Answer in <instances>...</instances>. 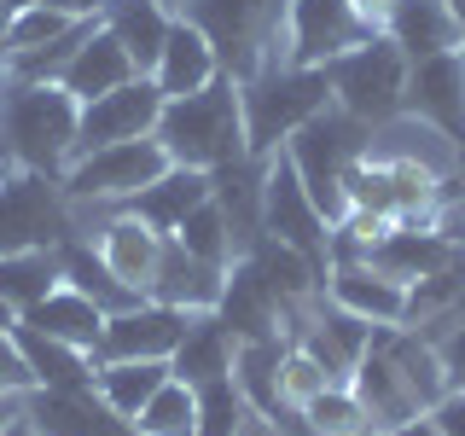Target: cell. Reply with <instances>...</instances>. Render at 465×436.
<instances>
[{"instance_id":"obj_30","label":"cell","mask_w":465,"mask_h":436,"mask_svg":"<svg viewBox=\"0 0 465 436\" xmlns=\"http://www.w3.org/2000/svg\"><path fill=\"white\" fill-rule=\"evenodd\" d=\"M58 262H64V285H76L82 297H94L105 314H116V309H134L140 302V291H128L116 273L99 262V251L82 239V233H70L64 244H58Z\"/></svg>"},{"instance_id":"obj_2","label":"cell","mask_w":465,"mask_h":436,"mask_svg":"<svg viewBox=\"0 0 465 436\" xmlns=\"http://www.w3.org/2000/svg\"><path fill=\"white\" fill-rule=\"evenodd\" d=\"M157 140H163L169 164L186 169H227L239 157H251V140H244V99L232 76H215L198 94L163 99V116H157Z\"/></svg>"},{"instance_id":"obj_21","label":"cell","mask_w":465,"mask_h":436,"mask_svg":"<svg viewBox=\"0 0 465 436\" xmlns=\"http://www.w3.org/2000/svg\"><path fill=\"white\" fill-rule=\"evenodd\" d=\"M349 384H355V396H361V407H367V419H372L378 436H390V431L413 425V419H425V407H419V396L407 390V378L390 367L378 349L361 355V367L349 372Z\"/></svg>"},{"instance_id":"obj_9","label":"cell","mask_w":465,"mask_h":436,"mask_svg":"<svg viewBox=\"0 0 465 436\" xmlns=\"http://www.w3.org/2000/svg\"><path fill=\"white\" fill-rule=\"evenodd\" d=\"M76 233V210H70L64 186L53 174L12 169L0 181V256L18 251H58Z\"/></svg>"},{"instance_id":"obj_17","label":"cell","mask_w":465,"mask_h":436,"mask_svg":"<svg viewBox=\"0 0 465 436\" xmlns=\"http://www.w3.org/2000/svg\"><path fill=\"white\" fill-rule=\"evenodd\" d=\"M378 35L396 41L407 64L465 47V24H460V12L448 6V0H401V6L384 18V29H378Z\"/></svg>"},{"instance_id":"obj_26","label":"cell","mask_w":465,"mask_h":436,"mask_svg":"<svg viewBox=\"0 0 465 436\" xmlns=\"http://www.w3.org/2000/svg\"><path fill=\"white\" fill-rule=\"evenodd\" d=\"M232 349H239V338L222 326V314H198L193 332L181 338V349L169 355V372L193 390L215 384V378H232Z\"/></svg>"},{"instance_id":"obj_3","label":"cell","mask_w":465,"mask_h":436,"mask_svg":"<svg viewBox=\"0 0 465 436\" xmlns=\"http://www.w3.org/2000/svg\"><path fill=\"white\" fill-rule=\"evenodd\" d=\"M174 18L210 35L222 76L251 82L256 70L285 64V0H181Z\"/></svg>"},{"instance_id":"obj_23","label":"cell","mask_w":465,"mask_h":436,"mask_svg":"<svg viewBox=\"0 0 465 436\" xmlns=\"http://www.w3.org/2000/svg\"><path fill=\"white\" fill-rule=\"evenodd\" d=\"M215 198V174L210 169H186V164H169L163 174H157L145 193L128 203V210L140 215V222H152L157 233H174L186 222V215L198 210V203H210Z\"/></svg>"},{"instance_id":"obj_22","label":"cell","mask_w":465,"mask_h":436,"mask_svg":"<svg viewBox=\"0 0 465 436\" xmlns=\"http://www.w3.org/2000/svg\"><path fill=\"white\" fill-rule=\"evenodd\" d=\"M105 419H116V413L99 401L94 384H82V390H29L24 396L29 436H94Z\"/></svg>"},{"instance_id":"obj_19","label":"cell","mask_w":465,"mask_h":436,"mask_svg":"<svg viewBox=\"0 0 465 436\" xmlns=\"http://www.w3.org/2000/svg\"><path fill=\"white\" fill-rule=\"evenodd\" d=\"M222 285H227V268H210V262L186 256L174 239H163V262L152 273V302H169V309H186V314H215L222 302Z\"/></svg>"},{"instance_id":"obj_35","label":"cell","mask_w":465,"mask_h":436,"mask_svg":"<svg viewBox=\"0 0 465 436\" xmlns=\"http://www.w3.org/2000/svg\"><path fill=\"white\" fill-rule=\"evenodd\" d=\"M251 407H244L239 384L232 378H215V384H198V436H239Z\"/></svg>"},{"instance_id":"obj_8","label":"cell","mask_w":465,"mask_h":436,"mask_svg":"<svg viewBox=\"0 0 465 436\" xmlns=\"http://www.w3.org/2000/svg\"><path fill=\"white\" fill-rule=\"evenodd\" d=\"M262 239H280L297 256H309L314 268L331 273V222L309 198V186H302L297 164L285 157V145L262 157Z\"/></svg>"},{"instance_id":"obj_28","label":"cell","mask_w":465,"mask_h":436,"mask_svg":"<svg viewBox=\"0 0 465 436\" xmlns=\"http://www.w3.org/2000/svg\"><path fill=\"white\" fill-rule=\"evenodd\" d=\"M169 378V361H94V390L116 419H134Z\"/></svg>"},{"instance_id":"obj_14","label":"cell","mask_w":465,"mask_h":436,"mask_svg":"<svg viewBox=\"0 0 465 436\" xmlns=\"http://www.w3.org/2000/svg\"><path fill=\"white\" fill-rule=\"evenodd\" d=\"M163 239L169 233H157L152 222H140L134 210H111L105 222L94 227V251H99V262L123 280L128 291H152V273H157V262H163Z\"/></svg>"},{"instance_id":"obj_5","label":"cell","mask_w":465,"mask_h":436,"mask_svg":"<svg viewBox=\"0 0 465 436\" xmlns=\"http://www.w3.org/2000/svg\"><path fill=\"white\" fill-rule=\"evenodd\" d=\"M367 145H372V128L355 123V116H343L338 105H326L314 123H302L297 134L285 140V157L297 164L309 198L320 203V215H326L331 227H338L343 210H349V203H343V174L367 157Z\"/></svg>"},{"instance_id":"obj_38","label":"cell","mask_w":465,"mask_h":436,"mask_svg":"<svg viewBox=\"0 0 465 436\" xmlns=\"http://www.w3.org/2000/svg\"><path fill=\"white\" fill-rule=\"evenodd\" d=\"M35 390V372H29L24 349H18V332H0V401H24Z\"/></svg>"},{"instance_id":"obj_24","label":"cell","mask_w":465,"mask_h":436,"mask_svg":"<svg viewBox=\"0 0 465 436\" xmlns=\"http://www.w3.org/2000/svg\"><path fill=\"white\" fill-rule=\"evenodd\" d=\"M18 320L35 326V332H47V338H58V343H70V349H82V355H94L99 332H105V309H99L94 297H82L76 285L47 291V297H41L29 314H18Z\"/></svg>"},{"instance_id":"obj_11","label":"cell","mask_w":465,"mask_h":436,"mask_svg":"<svg viewBox=\"0 0 465 436\" xmlns=\"http://www.w3.org/2000/svg\"><path fill=\"white\" fill-rule=\"evenodd\" d=\"M193 320H198V314L140 297L134 309L105 314V332H99L94 361H169L174 349H181V338L193 332Z\"/></svg>"},{"instance_id":"obj_45","label":"cell","mask_w":465,"mask_h":436,"mask_svg":"<svg viewBox=\"0 0 465 436\" xmlns=\"http://www.w3.org/2000/svg\"><path fill=\"white\" fill-rule=\"evenodd\" d=\"M6 326H18V314H12L6 302H0V332H6Z\"/></svg>"},{"instance_id":"obj_4","label":"cell","mask_w":465,"mask_h":436,"mask_svg":"<svg viewBox=\"0 0 465 436\" xmlns=\"http://www.w3.org/2000/svg\"><path fill=\"white\" fill-rule=\"evenodd\" d=\"M244 99V140H251V157H268L297 134L302 123H314L320 111L331 105L326 70L314 64H268L256 70L251 82H239Z\"/></svg>"},{"instance_id":"obj_32","label":"cell","mask_w":465,"mask_h":436,"mask_svg":"<svg viewBox=\"0 0 465 436\" xmlns=\"http://www.w3.org/2000/svg\"><path fill=\"white\" fill-rule=\"evenodd\" d=\"M128 425L140 436H198V390L181 384V378H169Z\"/></svg>"},{"instance_id":"obj_15","label":"cell","mask_w":465,"mask_h":436,"mask_svg":"<svg viewBox=\"0 0 465 436\" xmlns=\"http://www.w3.org/2000/svg\"><path fill=\"white\" fill-rule=\"evenodd\" d=\"M222 326L232 338H285V302L273 297V285L262 280L256 256H239L227 262V285H222V302H215Z\"/></svg>"},{"instance_id":"obj_29","label":"cell","mask_w":465,"mask_h":436,"mask_svg":"<svg viewBox=\"0 0 465 436\" xmlns=\"http://www.w3.org/2000/svg\"><path fill=\"white\" fill-rule=\"evenodd\" d=\"M12 332H18V349H24L29 372H35V390H82V384H94V355H82V349L24 326V320Z\"/></svg>"},{"instance_id":"obj_31","label":"cell","mask_w":465,"mask_h":436,"mask_svg":"<svg viewBox=\"0 0 465 436\" xmlns=\"http://www.w3.org/2000/svg\"><path fill=\"white\" fill-rule=\"evenodd\" d=\"M64 285V262L58 251H18V256H0V302L12 314H29L47 291Z\"/></svg>"},{"instance_id":"obj_37","label":"cell","mask_w":465,"mask_h":436,"mask_svg":"<svg viewBox=\"0 0 465 436\" xmlns=\"http://www.w3.org/2000/svg\"><path fill=\"white\" fill-rule=\"evenodd\" d=\"M70 24H82V18H64V12H53V6H18L12 24H6V58L47 47V41H58Z\"/></svg>"},{"instance_id":"obj_36","label":"cell","mask_w":465,"mask_h":436,"mask_svg":"<svg viewBox=\"0 0 465 436\" xmlns=\"http://www.w3.org/2000/svg\"><path fill=\"white\" fill-rule=\"evenodd\" d=\"M326 384H343V378H331L302 343H285V361H280V401H285V407H309Z\"/></svg>"},{"instance_id":"obj_7","label":"cell","mask_w":465,"mask_h":436,"mask_svg":"<svg viewBox=\"0 0 465 436\" xmlns=\"http://www.w3.org/2000/svg\"><path fill=\"white\" fill-rule=\"evenodd\" d=\"M169 169V152L157 134L145 140H116V145H99V152H82L76 164L64 169V198L70 210H87V203H105V210H123L134 203L157 174Z\"/></svg>"},{"instance_id":"obj_40","label":"cell","mask_w":465,"mask_h":436,"mask_svg":"<svg viewBox=\"0 0 465 436\" xmlns=\"http://www.w3.org/2000/svg\"><path fill=\"white\" fill-rule=\"evenodd\" d=\"M430 425L442 436H465V390H448V396L430 407Z\"/></svg>"},{"instance_id":"obj_46","label":"cell","mask_w":465,"mask_h":436,"mask_svg":"<svg viewBox=\"0 0 465 436\" xmlns=\"http://www.w3.org/2000/svg\"><path fill=\"white\" fill-rule=\"evenodd\" d=\"M448 6H454V12H460V24H465V0H448Z\"/></svg>"},{"instance_id":"obj_12","label":"cell","mask_w":465,"mask_h":436,"mask_svg":"<svg viewBox=\"0 0 465 436\" xmlns=\"http://www.w3.org/2000/svg\"><path fill=\"white\" fill-rule=\"evenodd\" d=\"M157 116H163V94H157L152 76H134L123 82L116 94L82 105V134H76V157L82 152H99V145H116V140H145L157 134ZM70 157V164H76Z\"/></svg>"},{"instance_id":"obj_34","label":"cell","mask_w":465,"mask_h":436,"mask_svg":"<svg viewBox=\"0 0 465 436\" xmlns=\"http://www.w3.org/2000/svg\"><path fill=\"white\" fill-rule=\"evenodd\" d=\"M297 413H302V425H309L314 436H355V431H372V419H367V407H361L355 384H326L309 407H297Z\"/></svg>"},{"instance_id":"obj_33","label":"cell","mask_w":465,"mask_h":436,"mask_svg":"<svg viewBox=\"0 0 465 436\" xmlns=\"http://www.w3.org/2000/svg\"><path fill=\"white\" fill-rule=\"evenodd\" d=\"M174 244H181L186 256H198V262H210V268H227V262H239V251H232V227H227V215H222V203H198L193 215H186L181 227L169 233Z\"/></svg>"},{"instance_id":"obj_44","label":"cell","mask_w":465,"mask_h":436,"mask_svg":"<svg viewBox=\"0 0 465 436\" xmlns=\"http://www.w3.org/2000/svg\"><path fill=\"white\" fill-rule=\"evenodd\" d=\"M94 436H140L134 425H128V419H105V425H99Z\"/></svg>"},{"instance_id":"obj_1","label":"cell","mask_w":465,"mask_h":436,"mask_svg":"<svg viewBox=\"0 0 465 436\" xmlns=\"http://www.w3.org/2000/svg\"><path fill=\"white\" fill-rule=\"evenodd\" d=\"M82 134V105L64 82H0V145L29 174L64 181Z\"/></svg>"},{"instance_id":"obj_41","label":"cell","mask_w":465,"mask_h":436,"mask_svg":"<svg viewBox=\"0 0 465 436\" xmlns=\"http://www.w3.org/2000/svg\"><path fill=\"white\" fill-rule=\"evenodd\" d=\"M29 6H53V12H64V18H99L105 0H29Z\"/></svg>"},{"instance_id":"obj_25","label":"cell","mask_w":465,"mask_h":436,"mask_svg":"<svg viewBox=\"0 0 465 436\" xmlns=\"http://www.w3.org/2000/svg\"><path fill=\"white\" fill-rule=\"evenodd\" d=\"M99 24H105L111 35L128 47V58H134V70H140V76H152L157 53H163V41H169L174 12L163 6V0H105Z\"/></svg>"},{"instance_id":"obj_20","label":"cell","mask_w":465,"mask_h":436,"mask_svg":"<svg viewBox=\"0 0 465 436\" xmlns=\"http://www.w3.org/2000/svg\"><path fill=\"white\" fill-rule=\"evenodd\" d=\"M215 76H222V58H215L210 35H203L198 24L174 18L163 53H157V64H152L157 94H163V99H181V94H198V87H210Z\"/></svg>"},{"instance_id":"obj_16","label":"cell","mask_w":465,"mask_h":436,"mask_svg":"<svg viewBox=\"0 0 465 436\" xmlns=\"http://www.w3.org/2000/svg\"><path fill=\"white\" fill-rule=\"evenodd\" d=\"M326 302L361 314L367 326H407V285L390 280V273H378L372 262H331Z\"/></svg>"},{"instance_id":"obj_27","label":"cell","mask_w":465,"mask_h":436,"mask_svg":"<svg viewBox=\"0 0 465 436\" xmlns=\"http://www.w3.org/2000/svg\"><path fill=\"white\" fill-rule=\"evenodd\" d=\"M280 361H285V338H244L232 349V384L251 413L262 419H280L285 401H280Z\"/></svg>"},{"instance_id":"obj_43","label":"cell","mask_w":465,"mask_h":436,"mask_svg":"<svg viewBox=\"0 0 465 436\" xmlns=\"http://www.w3.org/2000/svg\"><path fill=\"white\" fill-rule=\"evenodd\" d=\"M390 436H442V431H436L430 413H425V419H413V425H401V431H390Z\"/></svg>"},{"instance_id":"obj_6","label":"cell","mask_w":465,"mask_h":436,"mask_svg":"<svg viewBox=\"0 0 465 436\" xmlns=\"http://www.w3.org/2000/svg\"><path fill=\"white\" fill-rule=\"evenodd\" d=\"M326 87L343 116H355L367 128H384L407 105V58L390 35H367L361 47H349L326 64Z\"/></svg>"},{"instance_id":"obj_10","label":"cell","mask_w":465,"mask_h":436,"mask_svg":"<svg viewBox=\"0 0 465 436\" xmlns=\"http://www.w3.org/2000/svg\"><path fill=\"white\" fill-rule=\"evenodd\" d=\"M367 35L378 29L361 24L349 0H285V64L326 70L338 53L361 47Z\"/></svg>"},{"instance_id":"obj_18","label":"cell","mask_w":465,"mask_h":436,"mask_svg":"<svg viewBox=\"0 0 465 436\" xmlns=\"http://www.w3.org/2000/svg\"><path fill=\"white\" fill-rule=\"evenodd\" d=\"M140 70H134V58H128V47L111 35L105 24H94V35L76 47V58L64 64V94L76 99V105H94V99H105V94H116L123 82H134Z\"/></svg>"},{"instance_id":"obj_13","label":"cell","mask_w":465,"mask_h":436,"mask_svg":"<svg viewBox=\"0 0 465 436\" xmlns=\"http://www.w3.org/2000/svg\"><path fill=\"white\" fill-rule=\"evenodd\" d=\"M401 111L419 116V123H430V128H442L465 152V47L407 64V105Z\"/></svg>"},{"instance_id":"obj_47","label":"cell","mask_w":465,"mask_h":436,"mask_svg":"<svg viewBox=\"0 0 465 436\" xmlns=\"http://www.w3.org/2000/svg\"><path fill=\"white\" fill-rule=\"evenodd\" d=\"M0 82H6V53H0Z\"/></svg>"},{"instance_id":"obj_39","label":"cell","mask_w":465,"mask_h":436,"mask_svg":"<svg viewBox=\"0 0 465 436\" xmlns=\"http://www.w3.org/2000/svg\"><path fill=\"white\" fill-rule=\"evenodd\" d=\"M436 361H442L448 390H465V320H460L454 332H442V338H436Z\"/></svg>"},{"instance_id":"obj_42","label":"cell","mask_w":465,"mask_h":436,"mask_svg":"<svg viewBox=\"0 0 465 436\" xmlns=\"http://www.w3.org/2000/svg\"><path fill=\"white\" fill-rule=\"evenodd\" d=\"M349 6H355V18H361V24L384 29V18H390V12L401 6V0H349Z\"/></svg>"}]
</instances>
